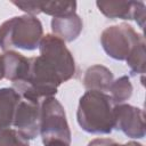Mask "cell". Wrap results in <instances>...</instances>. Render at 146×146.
<instances>
[{"label": "cell", "instance_id": "6da1fadb", "mask_svg": "<svg viewBox=\"0 0 146 146\" xmlns=\"http://www.w3.org/2000/svg\"><path fill=\"white\" fill-rule=\"evenodd\" d=\"M113 107V102L106 92L87 90L79 99L76 121L88 133L108 135L114 129Z\"/></svg>", "mask_w": 146, "mask_h": 146}, {"label": "cell", "instance_id": "7a4b0ae2", "mask_svg": "<svg viewBox=\"0 0 146 146\" xmlns=\"http://www.w3.org/2000/svg\"><path fill=\"white\" fill-rule=\"evenodd\" d=\"M62 80L54 68L39 55L30 58V70L25 80L13 83V88L22 98L40 103L43 98L54 97L57 94Z\"/></svg>", "mask_w": 146, "mask_h": 146}, {"label": "cell", "instance_id": "3957f363", "mask_svg": "<svg viewBox=\"0 0 146 146\" xmlns=\"http://www.w3.org/2000/svg\"><path fill=\"white\" fill-rule=\"evenodd\" d=\"M43 36V27L39 18L32 15L15 16L0 25V48L3 51L14 48L35 50Z\"/></svg>", "mask_w": 146, "mask_h": 146}, {"label": "cell", "instance_id": "277c9868", "mask_svg": "<svg viewBox=\"0 0 146 146\" xmlns=\"http://www.w3.org/2000/svg\"><path fill=\"white\" fill-rule=\"evenodd\" d=\"M39 133L43 144L52 140H62L71 144L72 135L65 110L55 97H47L40 102Z\"/></svg>", "mask_w": 146, "mask_h": 146}, {"label": "cell", "instance_id": "5b68a950", "mask_svg": "<svg viewBox=\"0 0 146 146\" xmlns=\"http://www.w3.org/2000/svg\"><path fill=\"white\" fill-rule=\"evenodd\" d=\"M39 50L40 56L54 68L62 82H66L75 76V60L62 39L55 34H46L39 43Z\"/></svg>", "mask_w": 146, "mask_h": 146}, {"label": "cell", "instance_id": "8992f818", "mask_svg": "<svg viewBox=\"0 0 146 146\" xmlns=\"http://www.w3.org/2000/svg\"><path fill=\"white\" fill-rule=\"evenodd\" d=\"M143 34L137 33L129 24L121 23L106 27L100 34V44L107 56L115 60H125L135 46L143 40Z\"/></svg>", "mask_w": 146, "mask_h": 146}, {"label": "cell", "instance_id": "52a82bcc", "mask_svg": "<svg viewBox=\"0 0 146 146\" xmlns=\"http://www.w3.org/2000/svg\"><path fill=\"white\" fill-rule=\"evenodd\" d=\"M114 129L122 131L130 138L141 139L145 137V113L141 108L117 104L113 107Z\"/></svg>", "mask_w": 146, "mask_h": 146}, {"label": "cell", "instance_id": "ba28073f", "mask_svg": "<svg viewBox=\"0 0 146 146\" xmlns=\"http://www.w3.org/2000/svg\"><path fill=\"white\" fill-rule=\"evenodd\" d=\"M40 103L22 98L17 105L13 125L27 140L34 139L39 135Z\"/></svg>", "mask_w": 146, "mask_h": 146}, {"label": "cell", "instance_id": "9c48e42d", "mask_svg": "<svg viewBox=\"0 0 146 146\" xmlns=\"http://www.w3.org/2000/svg\"><path fill=\"white\" fill-rule=\"evenodd\" d=\"M96 6L108 18L133 19L140 29L145 26V3L143 1H97Z\"/></svg>", "mask_w": 146, "mask_h": 146}, {"label": "cell", "instance_id": "30bf717a", "mask_svg": "<svg viewBox=\"0 0 146 146\" xmlns=\"http://www.w3.org/2000/svg\"><path fill=\"white\" fill-rule=\"evenodd\" d=\"M2 70L3 78L11 81L13 83L25 80L30 70V58L23 54L8 50L2 54Z\"/></svg>", "mask_w": 146, "mask_h": 146}, {"label": "cell", "instance_id": "8fae6325", "mask_svg": "<svg viewBox=\"0 0 146 146\" xmlns=\"http://www.w3.org/2000/svg\"><path fill=\"white\" fill-rule=\"evenodd\" d=\"M82 29L83 22L76 13L59 17H52L51 19L52 34L62 39L64 42H72L76 40L81 34Z\"/></svg>", "mask_w": 146, "mask_h": 146}, {"label": "cell", "instance_id": "7c38bea8", "mask_svg": "<svg viewBox=\"0 0 146 146\" xmlns=\"http://www.w3.org/2000/svg\"><path fill=\"white\" fill-rule=\"evenodd\" d=\"M113 81L114 76L111 70L99 64L88 67L82 79V83L87 90H97L102 92L108 91Z\"/></svg>", "mask_w": 146, "mask_h": 146}, {"label": "cell", "instance_id": "4fadbf2b", "mask_svg": "<svg viewBox=\"0 0 146 146\" xmlns=\"http://www.w3.org/2000/svg\"><path fill=\"white\" fill-rule=\"evenodd\" d=\"M21 99V95L13 87L0 89V128H10L13 125L15 112Z\"/></svg>", "mask_w": 146, "mask_h": 146}, {"label": "cell", "instance_id": "5bb4252c", "mask_svg": "<svg viewBox=\"0 0 146 146\" xmlns=\"http://www.w3.org/2000/svg\"><path fill=\"white\" fill-rule=\"evenodd\" d=\"M108 91L111 92L110 97L113 104L117 105V104H123L125 100H128L131 97L133 87L130 79L127 75H123L112 82Z\"/></svg>", "mask_w": 146, "mask_h": 146}, {"label": "cell", "instance_id": "9a60e30c", "mask_svg": "<svg viewBox=\"0 0 146 146\" xmlns=\"http://www.w3.org/2000/svg\"><path fill=\"white\" fill-rule=\"evenodd\" d=\"M76 10L75 1H39V11L52 17L74 14Z\"/></svg>", "mask_w": 146, "mask_h": 146}, {"label": "cell", "instance_id": "2e32d148", "mask_svg": "<svg viewBox=\"0 0 146 146\" xmlns=\"http://www.w3.org/2000/svg\"><path fill=\"white\" fill-rule=\"evenodd\" d=\"M132 75L145 73V39L140 40L125 59Z\"/></svg>", "mask_w": 146, "mask_h": 146}, {"label": "cell", "instance_id": "e0dca14e", "mask_svg": "<svg viewBox=\"0 0 146 146\" xmlns=\"http://www.w3.org/2000/svg\"><path fill=\"white\" fill-rule=\"evenodd\" d=\"M0 146H30V144L16 129L0 128Z\"/></svg>", "mask_w": 146, "mask_h": 146}, {"label": "cell", "instance_id": "ac0fdd59", "mask_svg": "<svg viewBox=\"0 0 146 146\" xmlns=\"http://www.w3.org/2000/svg\"><path fill=\"white\" fill-rule=\"evenodd\" d=\"M88 146H143L140 143L137 141H129L125 144H119L117 141L110 139V138H96L89 141Z\"/></svg>", "mask_w": 146, "mask_h": 146}, {"label": "cell", "instance_id": "d6986e66", "mask_svg": "<svg viewBox=\"0 0 146 146\" xmlns=\"http://www.w3.org/2000/svg\"><path fill=\"white\" fill-rule=\"evenodd\" d=\"M13 5L18 7L21 10L25 11L26 15L35 16L40 14L39 11V1H13Z\"/></svg>", "mask_w": 146, "mask_h": 146}, {"label": "cell", "instance_id": "ffe728a7", "mask_svg": "<svg viewBox=\"0 0 146 146\" xmlns=\"http://www.w3.org/2000/svg\"><path fill=\"white\" fill-rule=\"evenodd\" d=\"M44 146H70V144H66L62 140H52V141H49L47 144H43Z\"/></svg>", "mask_w": 146, "mask_h": 146}, {"label": "cell", "instance_id": "44dd1931", "mask_svg": "<svg viewBox=\"0 0 146 146\" xmlns=\"http://www.w3.org/2000/svg\"><path fill=\"white\" fill-rule=\"evenodd\" d=\"M3 79V70H2V54H0V80Z\"/></svg>", "mask_w": 146, "mask_h": 146}]
</instances>
